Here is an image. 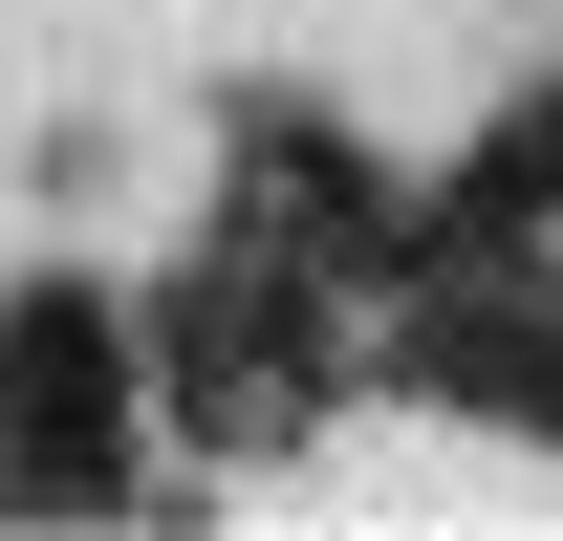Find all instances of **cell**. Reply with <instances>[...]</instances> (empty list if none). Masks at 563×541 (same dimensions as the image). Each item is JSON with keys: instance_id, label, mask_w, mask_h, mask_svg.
<instances>
[{"instance_id": "cell-1", "label": "cell", "mask_w": 563, "mask_h": 541, "mask_svg": "<svg viewBox=\"0 0 563 541\" xmlns=\"http://www.w3.org/2000/svg\"><path fill=\"white\" fill-rule=\"evenodd\" d=\"M433 239H455V261H542L563 239V87H520V109L433 174Z\"/></svg>"}, {"instance_id": "cell-2", "label": "cell", "mask_w": 563, "mask_h": 541, "mask_svg": "<svg viewBox=\"0 0 563 541\" xmlns=\"http://www.w3.org/2000/svg\"><path fill=\"white\" fill-rule=\"evenodd\" d=\"M152 368H131V303L109 281H22L0 303V411H131Z\"/></svg>"}]
</instances>
